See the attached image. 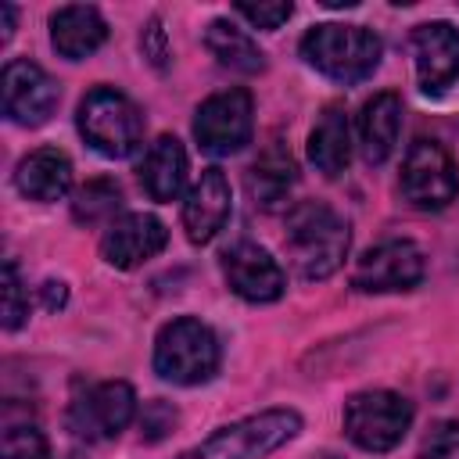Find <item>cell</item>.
Returning a JSON list of instances; mask_svg holds the SVG:
<instances>
[{
  "label": "cell",
  "mask_w": 459,
  "mask_h": 459,
  "mask_svg": "<svg viewBox=\"0 0 459 459\" xmlns=\"http://www.w3.org/2000/svg\"><path fill=\"white\" fill-rule=\"evenodd\" d=\"M133 416H136V391L126 380H104L72 402L68 427L86 441H100L122 434L133 423Z\"/></svg>",
  "instance_id": "11"
},
{
  "label": "cell",
  "mask_w": 459,
  "mask_h": 459,
  "mask_svg": "<svg viewBox=\"0 0 459 459\" xmlns=\"http://www.w3.org/2000/svg\"><path fill=\"white\" fill-rule=\"evenodd\" d=\"M233 11H237L240 18H247V25L265 29V32H276V29L294 14L290 4H237Z\"/></svg>",
  "instance_id": "27"
},
{
  "label": "cell",
  "mask_w": 459,
  "mask_h": 459,
  "mask_svg": "<svg viewBox=\"0 0 459 459\" xmlns=\"http://www.w3.org/2000/svg\"><path fill=\"white\" fill-rule=\"evenodd\" d=\"M165 244H169V230L161 219L147 212H126L100 237V258L111 269H136L147 258H154Z\"/></svg>",
  "instance_id": "13"
},
{
  "label": "cell",
  "mask_w": 459,
  "mask_h": 459,
  "mask_svg": "<svg viewBox=\"0 0 459 459\" xmlns=\"http://www.w3.org/2000/svg\"><path fill=\"white\" fill-rule=\"evenodd\" d=\"M398 129H402V97L394 90L373 93L359 115V147L366 165H380L391 158L398 143Z\"/></svg>",
  "instance_id": "18"
},
{
  "label": "cell",
  "mask_w": 459,
  "mask_h": 459,
  "mask_svg": "<svg viewBox=\"0 0 459 459\" xmlns=\"http://www.w3.org/2000/svg\"><path fill=\"white\" fill-rule=\"evenodd\" d=\"M0 459H50L43 430L32 423H7L0 437Z\"/></svg>",
  "instance_id": "24"
},
{
  "label": "cell",
  "mask_w": 459,
  "mask_h": 459,
  "mask_svg": "<svg viewBox=\"0 0 459 459\" xmlns=\"http://www.w3.org/2000/svg\"><path fill=\"white\" fill-rule=\"evenodd\" d=\"M14 186L29 201H57L72 186V161L57 147H39L25 154L14 169Z\"/></svg>",
  "instance_id": "19"
},
{
  "label": "cell",
  "mask_w": 459,
  "mask_h": 459,
  "mask_svg": "<svg viewBox=\"0 0 459 459\" xmlns=\"http://www.w3.org/2000/svg\"><path fill=\"white\" fill-rule=\"evenodd\" d=\"M402 194L409 204L423 208V212H441L455 201L459 194V172L452 154L437 143V140H412L402 161V179H398Z\"/></svg>",
  "instance_id": "7"
},
{
  "label": "cell",
  "mask_w": 459,
  "mask_h": 459,
  "mask_svg": "<svg viewBox=\"0 0 459 459\" xmlns=\"http://www.w3.org/2000/svg\"><path fill=\"white\" fill-rule=\"evenodd\" d=\"M412 423V402L394 391H359L344 402V434L362 452H391Z\"/></svg>",
  "instance_id": "6"
},
{
  "label": "cell",
  "mask_w": 459,
  "mask_h": 459,
  "mask_svg": "<svg viewBox=\"0 0 459 459\" xmlns=\"http://www.w3.org/2000/svg\"><path fill=\"white\" fill-rule=\"evenodd\" d=\"M416 79L423 93H445L459 79V29L448 22H423L412 29Z\"/></svg>",
  "instance_id": "14"
},
{
  "label": "cell",
  "mask_w": 459,
  "mask_h": 459,
  "mask_svg": "<svg viewBox=\"0 0 459 459\" xmlns=\"http://www.w3.org/2000/svg\"><path fill=\"white\" fill-rule=\"evenodd\" d=\"M255 136V100L244 86L212 93L194 115V140L208 154H237Z\"/></svg>",
  "instance_id": "8"
},
{
  "label": "cell",
  "mask_w": 459,
  "mask_h": 459,
  "mask_svg": "<svg viewBox=\"0 0 459 459\" xmlns=\"http://www.w3.org/2000/svg\"><path fill=\"white\" fill-rule=\"evenodd\" d=\"M204 47H208V54H212L222 68H230V72H240V75H258V72H265V54H262L258 43H255L244 29H237L230 18H215V22L204 29Z\"/></svg>",
  "instance_id": "22"
},
{
  "label": "cell",
  "mask_w": 459,
  "mask_h": 459,
  "mask_svg": "<svg viewBox=\"0 0 459 459\" xmlns=\"http://www.w3.org/2000/svg\"><path fill=\"white\" fill-rule=\"evenodd\" d=\"M423 273H427V258L412 240H384L355 262L351 287L362 294L412 290L423 280Z\"/></svg>",
  "instance_id": "10"
},
{
  "label": "cell",
  "mask_w": 459,
  "mask_h": 459,
  "mask_svg": "<svg viewBox=\"0 0 459 459\" xmlns=\"http://www.w3.org/2000/svg\"><path fill=\"white\" fill-rule=\"evenodd\" d=\"M39 301H43L47 312H57V308L68 305V287H65L61 280H43V287H39Z\"/></svg>",
  "instance_id": "30"
},
{
  "label": "cell",
  "mask_w": 459,
  "mask_h": 459,
  "mask_svg": "<svg viewBox=\"0 0 459 459\" xmlns=\"http://www.w3.org/2000/svg\"><path fill=\"white\" fill-rule=\"evenodd\" d=\"M122 208V190L115 179L100 176V179H90L75 190L72 197V219L82 222V226H97V222H115V212Z\"/></svg>",
  "instance_id": "23"
},
{
  "label": "cell",
  "mask_w": 459,
  "mask_h": 459,
  "mask_svg": "<svg viewBox=\"0 0 459 459\" xmlns=\"http://www.w3.org/2000/svg\"><path fill=\"white\" fill-rule=\"evenodd\" d=\"M186 172H190L186 151H183V143H179L176 136H169V133L158 136V140L147 147L143 161H140V183H143L147 197L158 201V204H172V201L183 194Z\"/></svg>",
  "instance_id": "17"
},
{
  "label": "cell",
  "mask_w": 459,
  "mask_h": 459,
  "mask_svg": "<svg viewBox=\"0 0 459 459\" xmlns=\"http://www.w3.org/2000/svg\"><path fill=\"white\" fill-rule=\"evenodd\" d=\"M319 459H341V455H319Z\"/></svg>",
  "instance_id": "32"
},
{
  "label": "cell",
  "mask_w": 459,
  "mask_h": 459,
  "mask_svg": "<svg viewBox=\"0 0 459 459\" xmlns=\"http://www.w3.org/2000/svg\"><path fill=\"white\" fill-rule=\"evenodd\" d=\"M294 179H298V165H294L290 151H287L280 140H273V143L251 161V169H247V194H251L255 204L276 208V204L287 197V190L294 186Z\"/></svg>",
  "instance_id": "21"
},
{
  "label": "cell",
  "mask_w": 459,
  "mask_h": 459,
  "mask_svg": "<svg viewBox=\"0 0 459 459\" xmlns=\"http://www.w3.org/2000/svg\"><path fill=\"white\" fill-rule=\"evenodd\" d=\"M219 369V341L212 326L194 316L165 323L154 337V373L179 387H197Z\"/></svg>",
  "instance_id": "3"
},
{
  "label": "cell",
  "mask_w": 459,
  "mask_h": 459,
  "mask_svg": "<svg viewBox=\"0 0 459 459\" xmlns=\"http://www.w3.org/2000/svg\"><path fill=\"white\" fill-rule=\"evenodd\" d=\"M14 32V7L11 4H0V43H7Z\"/></svg>",
  "instance_id": "31"
},
{
  "label": "cell",
  "mask_w": 459,
  "mask_h": 459,
  "mask_svg": "<svg viewBox=\"0 0 459 459\" xmlns=\"http://www.w3.org/2000/svg\"><path fill=\"white\" fill-rule=\"evenodd\" d=\"M75 126H79L82 140L104 158H129L143 140L140 108L115 86H93L79 100Z\"/></svg>",
  "instance_id": "4"
},
{
  "label": "cell",
  "mask_w": 459,
  "mask_h": 459,
  "mask_svg": "<svg viewBox=\"0 0 459 459\" xmlns=\"http://www.w3.org/2000/svg\"><path fill=\"white\" fill-rule=\"evenodd\" d=\"M140 50H143V57L151 61V68H158V72H165V68H169L172 50H169V36H165V29H161V18H158V14H154V18H147V25H143V32H140Z\"/></svg>",
  "instance_id": "28"
},
{
  "label": "cell",
  "mask_w": 459,
  "mask_h": 459,
  "mask_svg": "<svg viewBox=\"0 0 459 459\" xmlns=\"http://www.w3.org/2000/svg\"><path fill=\"white\" fill-rule=\"evenodd\" d=\"M420 459H459V420H437L420 445Z\"/></svg>",
  "instance_id": "26"
},
{
  "label": "cell",
  "mask_w": 459,
  "mask_h": 459,
  "mask_svg": "<svg viewBox=\"0 0 459 459\" xmlns=\"http://www.w3.org/2000/svg\"><path fill=\"white\" fill-rule=\"evenodd\" d=\"M380 54H384V43L366 25L323 22V25H312L301 39L305 65H312L319 75H326L341 86H355V82L369 79L380 65Z\"/></svg>",
  "instance_id": "2"
},
{
  "label": "cell",
  "mask_w": 459,
  "mask_h": 459,
  "mask_svg": "<svg viewBox=\"0 0 459 459\" xmlns=\"http://www.w3.org/2000/svg\"><path fill=\"white\" fill-rule=\"evenodd\" d=\"M301 430L298 409H265L247 420H237L212 437H204L197 448L183 452L179 459H265L280 445H287Z\"/></svg>",
  "instance_id": "5"
},
{
  "label": "cell",
  "mask_w": 459,
  "mask_h": 459,
  "mask_svg": "<svg viewBox=\"0 0 459 459\" xmlns=\"http://www.w3.org/2000/svg\"><path fill=\"white\" fill-rule=\"evenodd\" d=\"M351 158V136H348V115L341 104H326L308 133V161L323 176H341Z\"/></svg>",
  "instance_id": "20"
},
{
  "label": "cell",
  "mask_w": 459,
  "mask_h": 459,
  "mask_svg": "<svg viewBox=\"0 0 459 459\" xmlns=\"http://www.w3.org/2000/svg\"><path fill=\"white\" fill-rule=\"evenodd\" d=\"M233 212V194H230V179L222 169L208 165L201 169L197 183L190 186L186 201H183V230L190 244H208L230 219Z\"/></svg>",
  "instance_id": "15"
},
{
  "label": "cell",
  "mask_w": 459,
  "mask_h": 459,
  "mask_svg": "<svg viewBox=\"0 0 459 459\" xmlns=\"http://www.w3.org/2000/svg\"><path fill=\"white\" fill-rule=\"evenodd\" d=\"M140 427H143V441H161L172 427H176V409L161 398L147 402L143 405V416H140Z\"/></svg>",
  "instance_id": "29"
},
{
  "label": "cell",
  "mask_w": 459,
  "mask_h": 459,
  "mask_svg": "<svg viewBox=\"0 0 459 459\" xmlns=\"http://www.w3.org/2000/svg\"><path fill=\"white\" fill-rule=\"evenodd\" d=\"M348 222L323 201H305L287 215L283 251L301 280H326L348 258Z\"/></svg>",
  "instance_id": "1"
},
{
  "label": "cell",
  "mask_w": 459,
  "mask_h": 459,
  "mask_svg": "<svg viewBox=\"0 0 459 459\" xmlns=\"http://www.w3.org/2000/svg\"><path fill=\"white\" fill-rule=\"evenodd\" d=\"M108 39V22L90 4H68L50 14V43L61 57L82 61Z\"/></svg>",
  "instance_id": "16"
},
{
  "label": "cell",
  "mask_w": 459,
  "mask_h": 459,
  "mask_svg": "<svg viewBox=\"0 0 459 459\" xmlns=\"http://www.w3.org/2000/svg\"><path fill=\"white\" fill-rule=\"evenodd\" d=\"M29 316V294L22 287L18 265L7 258L4 262V330H18Z\"/></svg>",
  "instance_id": "25"
},
{
  "label": "cell",
  "mask_w": 459,
  "mask_h": 459,
  "mask_svg": "<svg viewBox=\"0 0 459 459\" xmlns=\"http://www.w3.org/2000/svg\"><path fill=\"white\" fill-rule=\"evenodd\" d=\"M0 97H4V115L14 126L36 129V126L50 122V115L57 111L61 90L36 61L11 57L4 65V75H0Z\"/></svg>",
  "instance_id": "9"
},
{
  "label": "cell",
  "mask_w": 459,
  "mask_h": 459,
  "mask_svg": "<svg viewBox=\"0 0 459 459\" xmlns=\"http://www.w3.org/2000/svg\"><path fill=\"white\" fill-rule=\"evenodd\" d=\"M222 276H226L230 290L251 305H269V301L283 298V290H287V276H283L280 262L251 240H240L222 251Z\"/></svg>",
  "instance_id": "12"
}]
</instances>
